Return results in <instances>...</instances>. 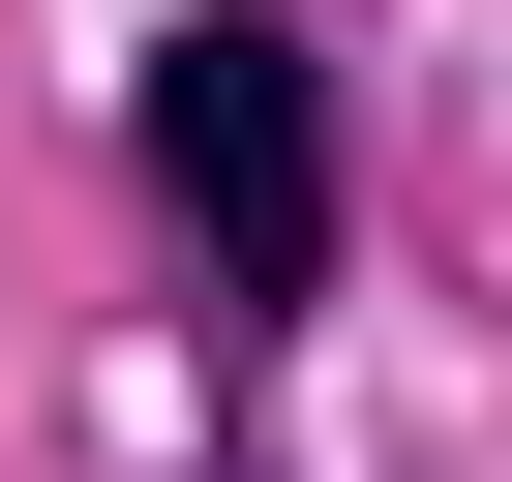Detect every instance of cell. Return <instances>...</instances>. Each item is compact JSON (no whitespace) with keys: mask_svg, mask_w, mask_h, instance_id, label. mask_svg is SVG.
<instances>
[{"mask_svg":"<svg viewBox=\"0 0 512 482\" xmlns=\"http://www.w3.org/2000/svg\"><path fill=\"white\" fill-rule=\"evenodd\" d=\"M151 181H181V241H211V302H332V91H302V31L272 0H181L151 31Z\"/></svg>","mask_w":512,"mask_h":482,"instance_id":"1","label":"cell"}]
</instances>
